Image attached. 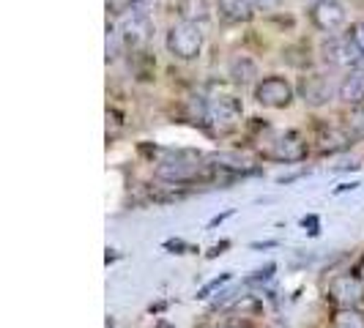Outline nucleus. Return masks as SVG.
Masks as SVG:
<instances>
[{
  "label": "nucleus",
  "mask_w": 364,
  "mask_h": 328,
  "mask_svg": "<svg viewBox=\"0 0 364 328\" xmlns=\"http://www.w3.org/2000/svg\"><path fill=\"white\" fill-rule=\"evenodd\" d=\"M208 159H203L195 151H164V159L156 162V178H162L167 183H195L211 175V164H205Z\"/></svg>",
  "instance_id": "f257e3e1"
},
{
  "label": "nucleus",
  "mask_w": 364,
  "mask_h": 328,
  "mask_svg": "<svg viewBox=\"0 0 364 328\" xmlns=\"http://www.w3.org/2000/svg\"><path fill=\"white\" fill-rule=\"evenodd\" d=\"M164 44H167V53L173 55V58H178V60H195V58H200V53H203L200 25L183 22V19L176 22V25L167 31Z\"/></svg>",
  "instance_id": "f03ea898"
},
{
  "label": "nucleus",
  "mask_w": 364,
  "mask_h": 328,
  "mask_svg": "<svg viewBox=\"0 0 364 328\" xmlns=\"http://www.w3.org/2000/svg\"><path fill=\"white\" fill-rule=\"evenodd\" d=\"M321 58H323V63L334 66V69H348L350 72L364 58V53L353 44L350 36H328L321 44Z\"/></svg>",
  "instance_id": "7ed1b4c3"
},
{
  "label": "nucleus",
  "mask_w": 364,
  "mask_h": 328,
  "mask_svg": "<svg viewBox=\"0 0 364 328\" xmlns=\"http://www.w3.org/2000/svg\"><path fill=\"white\" fill-rule=\"evenodd\" d=\"M293 99H296V91H293V85L285 77L272 74V77H263L255 85V102L260 107H269V109L291 107Z\"/></svg>",
  "instance_id": "20e7f679"
},
{
  "label": "nucleus",
  "mask_w": 364,
  "mask_h": 328,
  "mask_svg": "<svg viewBox=\"0 0 364 328\" xmlns=\"http://www.w3.org/2000/svg\"><path fill=\"white\" fill-rule=\"evenodd\" d=\"M121 36L127 41V47L132 50H143L148 41H151V33H154V22L146 11L140 9H127V14L121 17V25H118Z\"/></svg>",
  "instance_id": "39448f33"
},
{
  "label": "nucleus",
  "mask_w": 364,
  "mask_h": 328,
  "mask_svg": "<svg viewBox=\"0 0 364 328\" xmlns=\"http://www.w3.org/2000/svg\"><path fill=\"white\" fill-rule=\"evenodd\" d=\"M241 121V102L236 96H217L208 102V115H205V124L217 126L219 134H228L233 131Z\"/></svg>",
  "instance_id": "423d86ee"
},
{
  "label": "nucleus",
  "mask_w": 364,
  "mask_h": 328,
  "mask_svg": "<svg viewBox=\"0 0 364 328\" xmlns=\"http://www.w3.org/2000/svg\"><path fill=\"white\" fill-rule=\"evenodd\" d=\"M346 19L348 11L340 0H315L310 6V22L318 31H323V33L340 31L346 25Z\"/></svg>",
  "instance_id": "0eeeda50"
},
{
  "label": "nucleus",
  "mask_w": 364,
  "mask_h": 328,
  "mask_svg": "<svg viewBox=\"0 0 364 328\" xmlns=\"http://www.w3.org/2000/svg\"><path fill=\"white\" fill-rule=\"evenodd\" d=\"M328 298L340 307H356L364 301V282L353 273H340L328 282Z\"/></svg>",
  "instance_id": "6e6552de"
},
{
  "label": "nucleus",
  "mask_w": 364,
  "mask_h": 328,
  "mask_svg": "<svg viewBox=\"0 0 364 328\" xmlns=\"http://www.w3.org/2000/svg\"><path fill=\"white\" fill-rule=\"evenodd\" d=\"M299 93L307 107H323L334 96V85L326 74H304L299 82Z\"/></svg>",
  "instance_id": "1a4fd4ad"
},
{
  "label": "nucleus",
  "mask_w": 364,
  "mask_h": 328,
  "mask_svg": "<svg viewBox=\"0 0 364 328\" xmlns=\"http://www.w3.org/2000/svg\"><path fill=\"white\" fill-rule=\"evenodd\" d=\"M307 153H310L307 140H304L301 134H296V131H288V134H282V137L274 140L272 159H277V162H285V164L304 162Z\"/></svg>",
  "instance_id": "9d476101"
},
{
  "label": "nucleus",
  "mask_w": 364,
  "mask_h": 328,
  "mask_svg": "<svg viewBox=\"0 0 364 328\" xmlns=\"http://www.w3.org/2000/svg\"><path fill=\"white\" fill-rule=\"evenodd\" d=\"M337 96H340V102H346L350 107H364V58L337 85Z\"/></svg>",
  "instance_id": "9b49d317"
},
{
  "label": "nucleus",
  "mask_w": 364,
  "mask_h": 328,
  "mask_svg": "<svg viewBox=\"0 0 364 328\" xmlns=\"http://www.w3.org/2000/svg\"><path fill=\"white\" fill-rule=\"evenodd\" d=\"M217 11L230 25H247L255 17V3L252 0H217Z\"/></svg>",
  "instance_id": "f8f14e48"
},
{
  "label": "nucleus",
  "mask_w": 364,
  "mask_h": 328,
  "mask_svg": "<svg viewBox=\"0 0 364 328\" xmlns=\"http://www.w3.org/2000/svg\"><path fill=\"white\" fill-rule=\"evenodd\" d=\"M350 143H353V137H350L348 131L326 129V131L318 137V151H321V153H340V151H346Z\"/></svg>",
  "instance_id": "ddd939ff"
},
{
  "label": "nucleus",
  "mask_w": 364,
  "mask_h": 328,
  "mask_svg": "<svg viewBox=\"0 0 364 328\" xmlns=\"http://www.w3.org/2000/svg\"><path fill=\"white\" fill-rule=\"evenodd\" d=\"M178 17L183 22H195V25H200L208 19V0H178Z\"/></svg>",
  "instance_id": "4468645a"
},
{
  "label": "nucleus",
  "mask_w": 364,
  "mask_h": 328,
  "mask_svg": "<svg viewBox=\"0 0 364 328\" xmlns=\"http://www.w3.org/2000/svg\"><path fill=\"white\" fill-rule=\"evenodd\" d=\"M255 74H257V66H255V60H252V58H247V55L233 58V63H230V77H233V82L247 85Z\"/></svg>",
  "instance_id": "2eb2a0df"
},
{
  "label": "nucleus",
  "mask_w": 364,
  "mask_h": 328,
  "mask_svg": "<svg viewBox=\"0 0 364 328\" xmlns=\"http://www.w3.org/2000/svg\"><path fill=\"white\" fill-rule=\"evenodd\" d=\"M334 328H364V312H359L356 307H340L331 317Z\"/></svg>",
  "instance_id": "dca6fc26"
},
{
  "label": "nucleus",
  "mask_w": 364,
  "mask_h": 328,
  "mask_svg": "<svg viewBox=\"0 0 364 328\" xmlns=\"http://www.w3.org/2000/svg\"><path fill=\"white\" fill-rule=\"evenodd\" d=\"M124 47H127V41L121 36V31L107 25V41H105V53H107L105 58H107V63H115L124 55Z\"/></svg>",
  "instance_id": "f3484780"
},
{
  "label": "nucleus",
  "mask_w": 364,
  "mask_h": 328,
  "mask_svg": "<svg viewBox=\"0 0 364 328\" xmlns=\"http://www.w3.org/2000/svg\"><path fill=\"white\" fill-rule=\"evenodd\" d=\"M230 279H233V273H230V271L219 273L217 279H211L208 285H203L200 290H198V295H195V298H198V301H205V298H211V295H214L217 290H222V288H225V285H228Z\"/></svg>",
  "instance_id": "a211bd4d"
},
{
  "label": "nucleus",
  "mask_w": 364,
  "mask_h": 328,
  "mask_svg": "<svg viewBox=\"0 0 364 328\" xmlns=\"http://www.w3.org/2000/svg\"><path fill=\"white\" fill-rule=\"evenodd\" d=\"M348 134L353 140H364V107H353L350 118H348Z\"/></svg>",
  "instance_id": "6ab92c4d"
},
{
  "label": "nucleus",
  "mask_w": 364,
  "mask_h": 328,
  "mask_svg": "<svg viewBox=\"0 0 364 328\" xmlns=\"http://www.w3.org/2000/svg\"><path fill=\"white\" fill-rule=\"evenodd\" d=\"M274 271H277V263H266L263 268H257V271H252L250 276H244V285H263V282L272 279Z\"/></svg>",
  "instance_id": "aec40b11"
},
{
  "label": "nucleus",
  "mask_w": 364,
  "mask_h": 328,
  "mask_svg": "<svg viewBox=\"0 0 364 328\" xmlns=\"http://www.w3.org/2000/svg\"><path fill=\"white\" fill-rule=\"evenodd\" d=\"M162 246L170 255H186V252H189V244L181 241V238H170V241H164Z\"/></svg>",
  "instance_id": "412c9836"
},
{
  "label": "nucleus",
  "mask_w": 364,
  "mask_h": 328,
  "mask_svg": "<svg viewBox=\"0 0 364 328\" xmlns=\"http://www.w3.org/2000/svg\"><path fill=\"white\" fill-rule=\"evenodd\" d=\"M301 227H304L312 238H318V236H321V217H318V214L304 217V219H301Z\"/></svg>",
  "instance_id": "4be33fe9"
},
{
  "label": "nucleus",
  "mask_w": 364,
  "mask_h": 328,
  "mask_svg": "<svg viewBox=\"0 0 364 328\" xmlns=\"http://www.w3.org/2000/svg\"><path fill=\"white\" fill-rule=\"evenodd\" d=\"M348 36L353 38V44H356V47L364 53V19H359V22H353V25H350Z\"/></svg>",
  "instance_id": "5701e85b"
},
{
  "label": "nucleus",
  "mask_w": 364,
  "mask_h": 328,
  "mask_svg": "<svg viewBox=\"0 0 364 328\" xmlns=\"http://www.w3.org/2000/svg\"><path fill=\"white\" fill-rule=\"evenodd\" d=\"M233 214H236V208H225L222 214H217V217H211V219H208V230H214V227H219L222 222H228V219L233 217Z\"/></svg>",
  "instance_id": "b1692460"
},
{
  "label": "nucleus",
  "mask_w": 364,
  "mask_h": 328,
  "mask_svg": "<svg viewBox=\"0 0 364 328\" xmlns=\"http://www.w3.org/2000/svg\"><path fill=\"white\" fill-rule=\"evenodd\" d=\"M279 246V241H255V244H250V249H255V252H260V249H277Z\"/></svg>",
  "instance_id": "393cba45"
},
{
  "label": "nucleus",
  "mask_w": 364,
  "mask_h": 328,
  "mask_svg": "<svg viewBox=\"0 0 364 328\" xmlns=\"http://www.w3.org/2000/svg\"><path fill=\"white\" fill-rule=\"evenodd\" d=\"M255 3V9H263V11H272V9H277L282 0H252Z\"/></svg>",
  "instance_id": "a878e982"
},
{
  "label": "nucleus",
  "mask_w": 364,
  "mask_h": 328,
  "mask_svg": "<svg viewBox=\"0 0 364 328\" xmlns=\"http://www.w3.org/2000/svg\"><path fill=\"white\" fill-rule=\"evenodd\" d=\"M230 246V241H222V244H217L211 252H208V260H214V257H219V255H225V249Z\"/></svg>",
  "instance_id": "bb28decb"
},
{
  "label": "nucleus",
  "mask_w": 364,
  "mask_h": 328,
  "mask_svg": "<svg viewBox=\"0 0 364 328\" xmlns=\"http://www.w3.org/2000/svg\"><path fill=\"white\" fill-rule=\"evenodd\" d=\"M362 183L359 181H353V183H340L337 189H334V195H346V192H353V189H359Z\"/></svg>",
  "instance_id": "cd10ccee"
},
{
  "label": "nucleus",
  "mask_w": 364,
  "mask_h": 328,
  "mask_svg": "<svg viewBox=\"0 0 364 328\" xmlns=\"http://www.w3.org/2000/svg\"><path fill=\"white\" fill-rule=\"evenodd\" d=\"M154 328H176L173 323H167V320H156V326Z\"/></svg>",
  "instance_id": "c85d7f7f"
},
{
  "label": "nucleus",
  "mask_w": 364,
  "mask_h": 328,
  "mask_svg": "<svg viewBox=\"0 0 364 328\" xmlns=\"http://www.w3.org/2000/svg\"><path fill=\"white\" fill-rule=\"evenodd\" d=\"M107 328H112V320H107Z\"/></svg>",
  "instance_id": "c756f323"
},
{
  "label": "nucleus",
  "mask_w": 364,
  "mask_h": 328,
  "mask_svg": "<svg viewBox=\"0 0 364 328\" xmlns=\"http://www.w3.org/2000/svg\"><path fill=\"white\" fill-rule=\"evenodd\" d=\"M312 3H315V0H312Z\"/></svg>",
  "instance_id": "7c9ffc66"
}]
</instances>
